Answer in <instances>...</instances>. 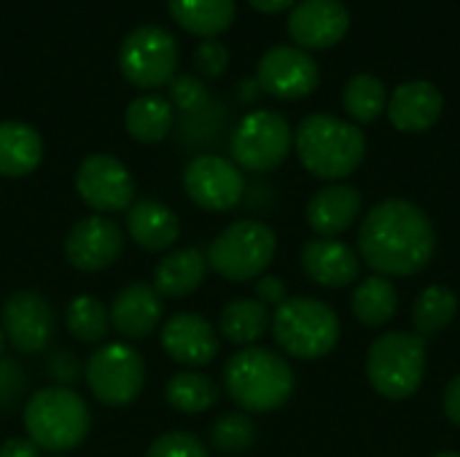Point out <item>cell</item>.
<instances>
[{
  "mask_svg": "<svg viewBox=\"0 0 460 457\" xmlns=\"http://www.w3.org/2000/svg\"><path fill=\"white\" fill-rule=\"evenodd\" d=\"M358 253L383 277H410L431 264L437 232L423 207L394 197L375 205L361 221Z\"/></svg>",
  "mask_w": 460,
  "mask_h": 457,
  "instance_id": "6da1fadb",
  "label": "cell"
},
{
  "mask_svg": "<svg viewBox=\"0 0 460 457\" xmlns=\"http://www.w3.org/2000/svg\"><path fill=\"white\" fill-rule=\"evenodd\" d=\"M294 148L310 175L321 180H342L361 167L367 156V137L353 121L313 113L299 121Z\"/></svg>",
  "mask_w": 460,
  "mask_h": 457,
  "instance_id": "7a4b0ae2",
  "label": "cell"
},
{
  "mask_svg": "<svg viewBox=\"0 0 460 457\" xmlns=\"http://www.w3.org/2000/svg\"><path fill=\"white\" fill-rule=\"evenodd\" d=\"M296 377L283 356L267 347H243L224 366V388L243 412L267 415L294 393Z\"/></svg>",
  "mask_w": 460,
  "mask_h": 457,
  "instance_id": "3957f363",
  "label": "cell"
},
{
  "mask_svg": "<svg viewBox=\"0 0 460 457\" xmlns=\"http://www.w3.org/2000/svg\"><path fill=\"white\" fill-rule=\"evenodd\" d=\"M27 439L46 453H70L75 450L92 428V415L86 401L62 385L35 391L22 412Z\"/></svg>",
  "mask_w": 460,
  "mask_h": 457,
  "instance_id": "277c9868",
  "label": "cell"
},
{
  "mask_svg": "<svg viewBox=\"0 0 460 457\" xmlns=\"http://www.w3.org/2000/svg\"><path fill=\"white\" fill-rule=\"evenodd\" d=\"M272 337L275 342L294 358L318 361L329 356L342 334L337 312L313 296H294L275 307L272 315Z\"/></svg>",
  "mask_w": 460,
  "mask_h": 457,
  "instance_id": "5b68a950",
  "label": "cell"
},
{
  "mask_svg": "<svg viewBox=\"0 0 460 457\" xmlns=\"http://www.w3.org/2000/svg\"><path fill=\"white\" fill-rule=\"evenodd\" d=\"M278 250L275 229L256 218L229 224L208 248V267L232 283L259 280Z\"/></svg>",
  "mask_w": 460,
  "mask_h": 457,
  "instance_id": "8992f818",
  "label": "cell"
},
{
  "mask_svg": "<svg viewBox=\"0 0 460 457\" xmlns=\"http://www.w3.org/2000/svg\"><path fill=\"white\" fill-rule=\"evenodd\" d=\"M369 385L391 401H404L418 393L426 377V342L418 334L391 331L372 342L367 356Z\"/></svg>",
  "mask_w": 460,
  "mask_h": 457,
  "instance_id": "52a82bcc",
  "label": "cell"
},
{
  "mask_svg": "<svg viewBox=\"0 0 460 457\" xmlns=\"http://www.w3.org/2000/svg\"><path fill=\"white\" fill-rule=\"evenodd\" d=\"M294 135L278 110H251L245 113L229 137L232 162L248 172H270L280 167L291 151Z\"/></svg>",
  "mask_w": 460,
  "mask_h": 457,
  "instance_id": "ba28073f",
  "label": "cell"
},
{
  "mask_svg": "<svg viewBox=\"0 0 460 457\" xmlns=\"http://www.w3.org/2000/svg\"><path fill=\"white\" fill-rule=\"evenodd\" d=\"M178 43L159 24L135 27L119 48V70L137 89L167 86L178 73Z\"/></svg>",
  "mask_w": 460,
  "mask_h": 457,
  "instance_id": "9c48e42d",
  "label": "cell"
},
{
  "mask_svg": "<svg viewBox=\"0 0 460 457\" xmlns=\"http://www.w3.org/2000/svg\"><path fill=\"white\" fill-rule=\"evenodd\" d=\"M84 377L100 404L127 407L146 388V361L135 347L124 342H108L89 356Z\"/></svg>",
  "mask_w": 460,
  "mask_h": 457,
  "instance_id": "30bf717a",
  "label": "cell"
},
{
  "mask_svg": "<svg viewBox=\"0 0 460 457\" xmlns=\"http://www.w3.org/2000/svg\"><path fill=\"white\" fill-rule=\"evenodd\" d=\"M75 191L97 215L127 213L135 202V180L127 164L111 154H92L78 164Z\"/></svg>",
  "mask_w": 460,
  "mask_h": 457,
  "instance_id": "8fae6325",
  "label": "cell"
},
{
  "mask_svg": "<svg viewBox=\"0 0 460 457\" xmlns=\"http://www.w3.org/2000/svg\"><path fill=\"white\" fill-rule=\"evenodd\" d=\"M183 189L197 207L226 213L243 202L245 175L232 159L218 154H199L183 170Z\"/></svg>",
  "mask_w": 460,
  "mask_h": 457,
  "instance_id": "7c38bea8",
  "label": "cell"
},
{
  "mask_svg": "<svg viewBox=\"0 0 460 457\" xmlns=\"http://www.w3.org/2000/svg\"><path fill=\"white\" fill-rule=\"evenodd\" d=\"M0 326L11 347L22 356H38L51 345L57 318L46 296L38 291H13L0 307Z\"/></svg>",
  "mask_w": 460,
  "mask_h": 457,
  "instance_id": "4fadbf2b",
  "label": "cell"
},
{
  "mask_svg": "<svg viewBox=\"0 0 460 457\" xmlns=\"http://www.w3.org/2000/svg\"><path fill=\"white\" fill-rule=\"evenodd\" d=\"M256 83L261 92L278 100H302L321 83L318 62L296 46H272L264 51L256 67Z\"/></svg>",
  "mask_w": 460,
  "mask_h": 457,
  "instance_id": "5bb4252c",
  "label": "cell"
},
{
  "mask_svg": "<svg viewBox=\"0 0 460 457\" xmlns=\"http://www.w3.org/2000/svg\"><path fill=\"white\" fill-rule=\"evenodd\" d=\"M121 250L124 232L108 215L81 218L65 240V259L78 272H102L119 261Z\"/></svg>",
  "mask_w": 460,
  "mask_h": 457,
  "instance_id": "9a60e30c",
  "label": "cell"
},
{
  "mask_svg": "<svg viewBox=\"0 0 460 457\" xmlns=\"http://www.w3.org/2000/svg\"><path fill=\"white\" fill-rule=\"evenodd\" d=\"M350 30L342 0H302L288 13V35L299 48H332Z\"/></svg>",
  "mask_w": 460,
  "mask_h": 457,
  "instance_id": "2e32d148",
  "label": "cell"
},
{
  "mask_svg": "<svg viewBox=\"0 0 460 457\" xmlns=\"http://www.w3.org/2000/svg\"><path fill=\"white\" fill-rule=\"evenodd\" d=\"M162 347L175 364L199 369L218 356V334L199 312H178L162 326Z\"/></svg>",
  "mask_w": 460,
  "mask_h": 457,
  "instance_id": "e0dca14e",
  "label": "cell"
},
{
  "mask_svg": "<svg viewBox=\"0 0 460 457\" xmlns=\"http://www.w3.org/2000/svg\"><path fill=\"white\" fill-rule=\"evenodd\" d=\"M164 304L162 296L148 283H129L121 288L111 304V329L124 339H146L162 323Z\"/></svg>",
  "mask_w": 460,
  "mask_h": 457,
  "instance_id": "ac0fdd59",
  "label": "cell"
},
{
  "mask_svg": "<svg viewBox=\"0 0 460 457\" xmlns=\"http://www.w3.org/2000/svg\"><path fill=\"white\" fill-rule=\"evenodd\" d=\"M388 119L399 132H426L431 129L445 110V97L431 81H407L396 86L388 100Z\"/></svg>",
  "mask_w": 460,
  "mask_h": 457,
  "instance_id": "d6986e66",
  "label": "cell"
},
{
  "mask_svg": "<svg viewBox=\"0 0 460 457\" xmlns=\"http://www.w3.org/2000/svg\"><path fill=\"white\" fill-rule=\"evenodd\" d=\"M361 259L356 256V250L340 240H310L302 248V269L305 275L323 286V288H345L350 283H356L358 272H361Z\"/></svg>",
  "mask_w": 460,
  "mask_h": 457,
  "instance_id": "ffe728a7",
  "label": "cell"
},
{
  "mask_svg": "<svg viewBox=\"0 0 460 457\" xmlns=\"http://www.w3.org/2000/svg\"><path fill=\"white\" fill-rule=\"evenodd\" d=\"M361 205L364 197L358 189L345 183L326 186L307 202V224L315 234L334 240L356 224Z\"/></svg>",
  "mask_w": 460,
  "mask_h": 457,
  "instance_id": "44dd1931",
  "label": "cell"
},
{
  "mask_svg": "<svg viewBox=\"0 0 460 457\" xmlns=\"http://www.w3.org/2000/svg\"><path fill=\"white\" fill-rule=\"evenodd\" d=\"M127 232L137 248L159 253L175 245L181 237V221L167 205L156 199H137L127 210Z\"/></svg>",
  "mask_w": 460,
  "mask_h": 457,
  "instance_id": "7402d4cb",
  "label": "cell"
},
{
  "mask_svg": "<svg viewBox=\"0 0 460 457\" xmlns=\"http://www.w3.org/2000/svg\"><path fill=\"white\" fill-rule=\"evenodd\" d=\"M208 256L199 248H181L167 253L154 267V291L162 299H183L199 291L208 275Z\"/></svg>",
  "mask_w": 460,
  "mask_h": 457,
  "instance_id": "603a6c76",
  "label": "cell"
},
{
  "mask_svg": "<svg viewBox=\"0 0 460 457\" xmlns=\"http://www.w3.org/2000/svg\"><path fill=\"white\" fill-rule=\"evenodd\" d=\"M43 162V137L24 121H0V178L32 175Z\"/></svg>",
  "mask_w": 460,
  "mask_h": 457,
  "instance_id": "cb8c5ba5",
  "label": "cell"
},
{
  "mask_svg": "<svg viewBox=\"0 0 460 457\" xmlns=\"http://www.w3.org/2000/svg\"><path fill=\"white\" fill-rule=\"evenodd\" d=\"M167 11L181 30L208 40L232 27L237 16V3L234 0H167Z\"/></svg>",
  "mask_w": 460,
  "mask_h": 457,
  "instance_id": "d4e9b609",
  "label": "cell"
},
{
  "mask_svg": "<svg viewBox=\"0 0 460 457\" xmlns=\"http://www.w3.org/2000/svg\"><path fill=\"white\" fill-rule=\"evenodd\" d=\"M172 102L162 94H140L124 110V127L132 140L143 145L162 143L172 129Z\"/></svg>",
  "mask_w": 460,
  "mask_h": 457,
  "instance_id": "484cf974",
  "label": "cell"
},
{
  "mask_svg": "<svg viewBox=\"0 0 460 457\" xmlns=\"http://www.w3.org/2000/svg\"><path fill=\"white\" fill-rule=\"evenodd\" d=\"M272 326L267 304L259 299H234L218 315V331L240 347H253Z\"/></svg>",
  "mask_w": 460,
  "mask_h": 457,
  "instance_id": "4316f807",
  "label": "cell"
},
{
  "mask_svg": "<svg viewBox=\"0 0 460 457\" xmlns=\"http://www.w3.org/2000/svg\"><path fill=\"white\" fill-rule=\"evenodd\" d=\"M218 399H221L218 385L208 374L194 372V369H183L172 374L164 385V401L181 415L210 412L218 404Z\"/></svg>",
  "mask_w": 460,
  "mask_h": 457,
  "instance_id": "83f0119b",
  "label": "cell"
},
{
  "mask_svg": "<svg viewBox=\"0 0 460 457\" xmlns=\"http://www.w3.org/2000/svg\"><path fill=\"white\" fill-rule=\"evenodd\" d=\"M396 310H399V294H396L394 283L383 275L367 277L353 291V315L367 329L391 323Z\"/></svg>",
  "mask_w": 460,
  "mask_h": 457,
  "instance_id": "f1b7e54d",
  "label": "cell"
},
{
  "mask_svg": "<svg viewBox=\"0 0 460 457\" xmlns=\"http://www.w3.org/2000/svg\"><path fill=\"white\" fill-rule=\"evenodd\" d=\"M65 326L73 339H78L84 345H100L108 337L111 312L97 296L78 294L70 299V304L65 310Z\"/></svg>",
  "mask_w": 460,
  "mask_h": 457,
  "instance_id": "f546056e",
  "label": "cell"
},
{
  "mask_svg": "<svg viewBox=\"0 0 460 457\" xmlns=\"http://www.w3.org/2000/svg\"><path fill=\"white\" fill-rule=\"evenodd\" d=\"M458 315V296L445 286H429L412 304V326L418 337H434L445 331Z\"/></svg>",
  "mask_w": 460,
  "mask_h": 457,
  "instance_id": "4dcf8cb0",
  "label": "cell"
},
{
  "mask_svg": "<svg viewBox=\"0 0 460 457\" xmlns=\"http://www.w3.org/2000/svg\"><path fill=\"white\" fill-rule=\"evenodd\" d=\"M342 105L348 116L358 124H372L380 119V113L388 108V94L385 86L377 75L372 73H358L345 83L342 92Z\"/></svg>",
  "mask_w": 460,
  "mask_h": 457,
  "instance_id": "1f68e13d",
  "label": "cell"
},
{
  "mask_svg": "<svg viewBox=\"0 0 460 457\" xmlns=\"http://www.w3.org/2000/svg\"><path fill=\"white\" fill-rule=\"evenodd\" d=\"M210 444L221 455H240L256 444V423L248 412H226L213 423Z\"/></svg>",
  "mask_w": 460,
  "mask_h": 457,
  "instance_id": "d6a6232c",
  "label": "cell"
},
{
  "mask_svg": "<svg viewBox=\"0 0 460 457\" xmlns=\"http://www.w3.org/2000/svg\"><path fill=\"white\" fill-rule=\"evenodd\" d=\"M146 457H210L208 447L189 431H167L151 442Z\"/></svg>",
  "mask_w": 460,
  "mask_h": 457,
  "instance_id": "836d02e7",
  "label": "cell"
},
{
  "mask_svg": "<svg viewBox=\"0 0 460 457\" xmlns=\"http://www.w3.org/2000/svg\"><path fill=\"white\" fill-rule=\"evenodd\" d=\"M210 94H208V86L202 78L191 75V73H183V75H175L170 81V102L183 110V113H197L208 105Z\"/></svg>",
  "mask_w": 460,
  "mask_h": 457,
  "instance_id": "e575fe53",
  "label": "cell"
},
{
  "mask_svg": "<svg viewBox=\"0 0 460 457\" xmlns=\"http://www.w3.org/2000/svg\"><path fill=\"white\" fill-rule=\"evenodd\" d=\"M194 67L202 78H221L229 67V48L218 38L199 40L194 51Z\"/></svg>",
  "mask_w": 460,
  "mask_h": 457,
  "instance_id": "d590c367",
  "label": "cell"
},
{
  "mask_svg": "<svg viewBox=\"0 0 460 457\" xmlns=\"http://www.w3.org/2000/svg\"><path fill=\"white\" fill-rule=\"evenodd\" d=\"M24 372L16 361L0 358V409H11L24 393Z\"/></svg>",
  "mask_w": 460,
  "mask_h": 457,
  "instance_id": "8d00e7d4",
  "label": "cell"
},
{
  "mask_svg": "<svg viewBox=\"0 0 460 457\" xmlns=\"http://www.w3.org/2000/svg\"><path fill=\"white\" fill-rule=\"evenodd\" d=\"M46 369H49V377L57 380L62 388H70L81 377V364L75 361V356L65 350H54L46 361Z\"/></svg>",
  "mask_w": 460,
  "mask_h": 457,
  "instance_id": "74e56055",
  "label": "cell"
},
{
  "mask_svg": "<svg viewBox=\"0 0 460 457\" xmlns=\"http://www.w3.org/2000/svg\"><path fill=\"white\" fill-rule=\"evenodd\" d=\"M256 299H259L261 304H275V307H280V304L288 299L286 280H283V277H275V275H261L259 283H256Z\"/></svg>",
  "mask_w": 460,
  "mask_h": 457,
  "instance_id": "f35d334b",
  "label": "cell"
},
{
  "mask_svg": "<svg viewBox=\"0 0 460 457\" xmlns=\"http://www.w3.org/2000/svg\"><path fill=\"white\" fill-rule=\"evenodd\" d=\"M445 415H447V420L460 428V374L447 385V391H445Z\"/></svg>",
  "mask_w": 460,
  "mask_h": 457,
  "instance_id": "ab89813d",
  "label": "cell"
},
{
  "mask_svg": "<svg viewBox=\"0 0 460 457\" xmlns=\"http://www.w3.org/2000/svg\"><path fill=\"white\" fill-rule=\"evenodd\" d=\"M0 457H40V450L30 439H5L0 444Z\"/></svg>",
  "mask_w": 460,
  "mask_h": 457,
  "instance_id": "60d3db41",
  "label": "cell"
},
{
  "mask_svg": "<svg viewBox=\"0 0 460 457\" xmlns=\"http://www.w3.org/2000/svg\"><path fill=\"white\" fill-rule=\"evenodd\" d=\"M259 13H283L296 5V0H248Z\"/></svg>",
  "mask_w": 460,
  "mask_h": 457,
  "instance_id": "b9f144b4",
  "label": "cell"
},
{
  "mask_svg": "<svg viewBox=\"0 0 460 457\" xmlns=\"http://www.w3.org/2000/svg\"><path fill=\"white\" fill-rule=\"evenodd\" d=\"M3 347H5V334H3V326H0V358H3Z\"/></svg>",
  "mask_w": 460,
  "mask_h": 457,
  "instance_id": "7bdbcfd3",
  "label": "cell"
},
{
  "mask_svg": "<svg viewBox=\"0 0 460 457\" xmlns=\"http://www.w3.org/2000/svg\"><path fill=\"white\" fill-rule=\"evenodd\" d=\"M434 457H460V453H450V450H447V453H437Z\"/></svg>",
  "mask_w": 460,
  "mask_h": 457,
  "instance_id": "ee69618b",
  "label": "cell"
}]
</instances>
